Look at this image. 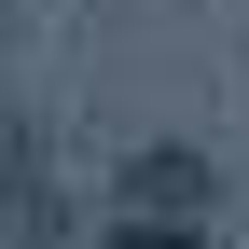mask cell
I'll use <instances>...</instances> for the list:
<instances>
[{
    "label": "cell",
    "mask_w": 249,
    "mask_h": 249,
    "mask_svg": "<svg viewBox=\"0 0 249 249\" xmlns=\"http://www.w3.org/2000/svg\"><path fill=\"white\" fill-rule=\"evenodd\" d=\"M124 180H139L152 208H194V194H208V180H194V152H139V166H124Z\"/></svg>",
    "instance_id": "1"
},
{
    "label": "cell",
    "mask_w": 249,
    "mask_h": 249,
    "mask_svg": "<svg viewBox=\"0 0 249 249\" xmlns=\"http://www.w3.org/2000/svg\"><path fill=\"white\" fill-rule=\"evenodd\" d=\"M97 249H208L194 222H124V235H97Z\"/></svg>",
    "instance_id": "2"
}]
</instances>
